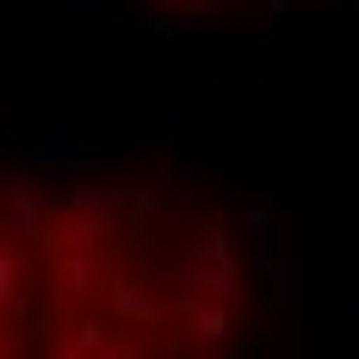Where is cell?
<instances>
[{
  "label": "cell",
  "mask_w": 359,
  "mask_h": 359,
  "mask_svg": "<svg viewBox=\"0 0 359 359\" xmlns=\"http://www.w3.org/2000/svg\"><path fill=\"white\" fill-rule=\"evenodd\" d=\"M180 266H186V279H180L186 291H205V297H236L242 291V260L223 242V229H198L180 254Z\"/></svg>",
  "instance_id": "1"
},
{
  "label": "cell",
  "mask_w": 359,
  "mask_h": 359,
  "mask_svg": "<svg viewBox=\"0 0 359 359\" xmlns=\"http://www.w3.org/2000/svg\"><path fill=\"white\" fill-rule=\"evenodd\" d=\"M100 285H106V304H111V323H118V328H137V334H143V328H155L161 316H168V297H161V291H149L130 266L106 273Z\"/></svg>",
  "instance_id": "2"
},
{
  "label": "cell",
  "mask_w": 359,
  "mask_h": 359,
  "mask_svg": "<svg viewBox=\"0 0 359 359\" xmlns=\"http://www.w3.org/2000/svg\"><path fill=\"white\" fill-rule=\"evenodd\" d=\"M0 236L6 242H43L50 236V205L37 186H6L0 192Z\"/></svg>",
  "instance_id": "3"
},
{
  "label": "cell",
  "mask_w": 359,
  "mask_h": 359,
  "mask_svg": "<svg viewBox=\"0 0 359 359\" xmlns=\"http://www.w3.org/2000/svg\"><path fill=\"white\" fill-rule=\"evenodd\" d=\"M106 334H111V328L100 323V316L69 310V316L56 323V353H62V359H93V353H106Z\"/></svg>",
  "instance_id": "4"
},
{
  "label": "cell",
  "mask_w": 359,
  "mask_h": 359,
  "mask_svg": "<svg viewBox=\"0 0 359 359\" xmlns=\"http://www.w3.org/2000/svg\"><path fill=\"white\" fill-rule=\"evenodd\" d=\"M25 279H32V260H25V248L0 236V310L25 304Z\"/></svg>",
  "instance_id": "5"
},
{
  "label": "cell",
  "mask_w": 359,
  "mask_h": 359,
  "mask_svg": "<svg viewBox=\"0 0 359 359\" xmlns=\"http://www.w3.org/2000/svg\"><path fill=\"white\" fill-rule=\"evenodd\" d=\"M124 205V192H81V198H69V211H81V217H111Z\"/></svg>",
  "instance_id": "6"
}]
</instances>
